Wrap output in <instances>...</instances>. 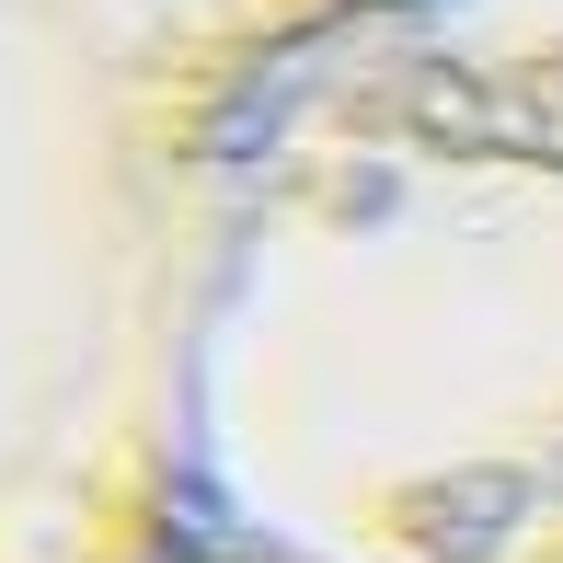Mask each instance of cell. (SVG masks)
I'll return each mask as SVG.
<instances>
[{"mask_svg": "<svg viewBox=\"0 0 563 563\" xmlns=\"http://www.w3.org/2000/svg\"><path fill=\"white\" fill-rule=\"evenodd\" d=\"M196 529L563 563V0H345L230 126Z\"/></svg>", "mask_w": 563, "mask_h": 563, "instance_id": "cell-1", "label": "cell"}, {"mask_svg": "<svg viewBox=\"0 0 563 563\" xmlns=\"http://www.w3.org/2000/svg\"><path fill=\"white\" fill-rule=\"evenodd\" d=\"M345 0H0V563L196 529L230 126Z\"/></svg>", "mask_w": 563, "mask_h": 563, "instance_id": "cell-2", "label": "cell"}, {"mask_svg": "<svg viewBox=\"0 0 563 563\" xmlns=\"http://www.w3.org/2000/svg\"><path fill=\"white\" fill-rule=\"evenodd\" d=\"M150 563H276V552H242V541H219V529H185V541L150 552Z\"/></svg>", "mask_w": 563, "mask_h": 563, "instance_id": "cell-3", "label": "cell"}]
</instances>
